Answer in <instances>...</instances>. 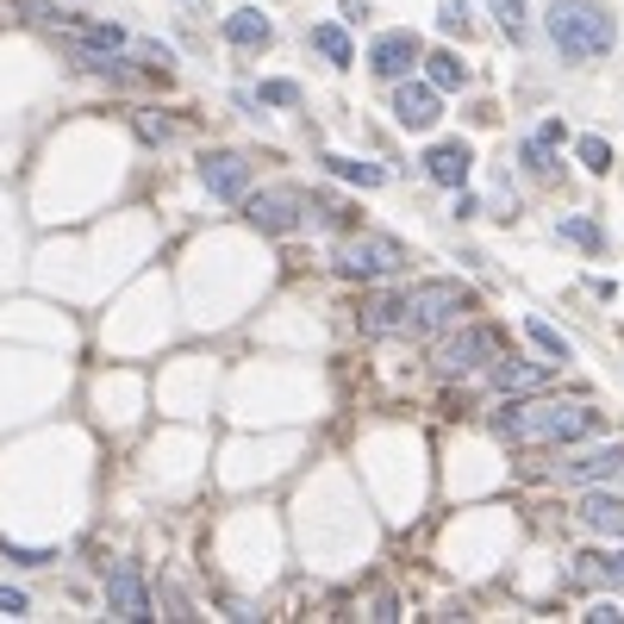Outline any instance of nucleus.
<instances>
[{
    "instance_id": "nucleus-13",
    "label": "nucleus",
    "mask_w": 624,
    "mask_h": 624,
    "mask_svg": "<svg viewBox=\"0 0 624 624\" xmlns=\"http://www.w3.org/2000/svg\"><path fill=\"white\" fill-rule=\"evenodd\" d=\"M574 519L594 524V531H619V537H624V499L619 494H581Z\"/></svg>"
},
{
    "instance_id": "nucleus-7",
    "label": "nucleus",
    "mask_w": 624,
    "mask_h": 624,
    "mask_svg": "<svg viewBox=\"0 0 624 624\" xmlns=\"http://www.w3.org/2000/svg\"><path fill=\"white\" fill-rule=\"evenodd\" d=\"M412 63H424L419 31H381V38H374L369 69L381 75V81H406V75H412Z\"/></svg>"
},
{
    "instance_id": "nucleus-25",
    "label": "nucleus",
    "mask_w": 624,
    "mask_h": 624,
    "mask_svg": "<svg viewBox=\"0 0 624 624\" xmlns=\"http://www.w3.org/2000/svg\"><path fill=\"white\" fill-rule=\"evenodd\" d=\"M169 131H175L169 119H156V113H138V138H144V144H163Z\"/></svg>"
},
{
    "instance_id": "nucleus-28",
    "label": "nucleus",
    "mask_w": 624,
    "mask_h": 624,
    "mask_svg": "<svg viewBox=\"0 0 624 624\" xmlns=\"http://www.w3.org/2000/svg\"><path fill=\"white\" fill-rule=\"evenodd\" d=\"M437 25H444V31H462V25H469V7H462V0H449L444 13H437Z\"/></svg>"
},
{
    "instance_id": "nucleus-29",
    "label": "nucleus",
    "mask_w": 624,
    "mask_h": 624,
    "mask_svg": "<svg viewBox=\"0 0 624 624\" xmlns=\"http://www.w3.org/2000/svg\"><path fill=\"white\" fill-rule=\"evenodd\" d=\"M0 612H13V619H20V612H31V599H25L20 587H0Z\"/></svg>"
},
{
    "instance_id": "nucleus-17",
    "label": "nucleus",
    "mask_w": 624,
    "mask_h": 624,
    "mask_svg": "<svg viewBox=\"0 0 624 624\" xmlns=\"http://www.w3.org/2000/svg\"><path fill=\"white\" fill-rule=\"evenodd\" d=\"M524 338H531V344L544 349L549 362H569V356H574V344H569V338H562V331H549L544 319H524Z\"/></svg>"
},
{
    "instance_id": "nucleus-12",
    "label": "nucleus",
    "mask_w": 624,
    "mask_h": 624,
    "mask_svg": "<svg viewBox=\"0 0 624 624\" xmlns=\"http://www.w3.org/2000/svg\"><path fill=\"white\" fill-rule=\"evenodd\" d=\"M275 38V25L269 13H256V7H238L231 20H225V44H238V50H263Z\"/></svg>"
},
{
    "instance_id": "nucleus-1",
    "label": "nucleus",
    "mask_w": 624,
    "mask_h": 624,
    "mask_svg": "<svg viewBox=\"0 0 624 624\" xmlns=\"http://www.w3.org/2000/svg\"><path fill=\"white\" fill-rule=\"evenodd\" d=\"M499 437H512V444H574V437H587L594 431V412L587 406H574V399H531V406H506L494 419Z\"/></svg>"
},
{
    "instance_id": "nucleus-19",
    "label": "nucleus",
    "mask_w": 624,
    "mask_h": 624,
    "mask_svg": "<svg viewBox=\"0 0 624 624\" xmlns=\"http://www.w3.org/2000/svg\"><path fill=\"white\" fill-rule=\"evenodd\" d=\"M424 81L444 94V88H462V63L449 56V50H437V56H424Z\"/></svg>"
},
{
    "instance_id": "nucleus-3",
    "label": "nucleus",
    "mask_w": 624,
    "mask_h": 624,
    "mask_svg": "<svg viewBox=\"0 0 624 624\" xmlns=\"http://www.w3.org/2000/svg\"><path fill=\"white\" fill-rule=\"evenodd\" d=\"M469 288L462 281H419V288H406L399 294V331L406 338H431V331H444L469 313Z\"/></svg>"
},
{
    "instance_id": "nucleus-14",
    "label": "nucleus",
    "mask_w": 624,
    "mask_h": 624,
    "mask_svg": "<svg viewBox=\"0 0 624 624\" xmlns=\"http://www.w3.org/2000/svg\"><path fill=\"white\" fill-rule=\"evenodd\" d=\"M624 469L619 449H599V456H574V462H562V481H599V474Z\"/></svg>"
},
{
    "instance_id": "nucleus-27",
    "label": "nucleus",
    "mask_w": 624,
    "mask_h": 624,
    "mask_svg": "<svg viewBox=\"0 0 624 624\" xmlns=\"http://www.w3.org/2000/svg\"><path fill=\"white\" fill-rule=\"evenodd\" d=\"M7 556H13L20 569H44V562H56L50 549H25V544H7Z\"/></svg>"
},
{
    "instance_id": "nucleus-16",
    "label": "nucleus",
    "mask_w": 624,
    "mask_h": 624,
    "mask_svg": "<svg viewBox=\"0 0 624 624\" xmlns=\"http://www.w3.org/2000/svg\"><path fill=\"white\" fill-rule=\"evenodd\" d=\"M313 50H319V56H331L338 69H344V63H356V50H349L344 25H313Z\"/></svg>"
},
{
    "instance_id": "nucleus-22",
    "label": "nucleus",
    "mask_w": 624,
    "mask_h": 624,
    "mask_svg": "<svg viewBox=\"0 0 624 624\" xmlns=\"http://www.w3.org/2000/svg\"><path fill=\"white\" fill-rule=\"evenodd\" d=\"M556 138H562V125H544V138H531V144H524V169H531V175L556 169V163H549V144H556Z\"/></svg>"
},
{
    "instance_id": "nucleus-9",
    "label": "nucleus",
    "mask_w": 624,
    "mask_h": 624,
    "mask_svg": "<svg viewBox=\"0 0 624 624\" xmlns=\"http://www.w3.org/2000/svg\"><path fill=\"white\" fill-rule=\"evenodd\" d=\"M200 181L213 188V200H244L250 194V156L219 150V156H206V163H200Z\"/></svg>"
},
{
    "instance_id": "nucleus-4",
    "label": "nucleus",
    "mask_w": 624,
    "mask_h": 624,
    "mask_svg": "<svg viewBox=\"0 0 624 624\" xmlns=\"http://www.w3.org/2000/svg\"><path fill=\"white\" fill-rule=\"evenodd\" d=\"M338 269L356 275V281H381V275H399V269H406V244H399V238H381V231L344 238V244H338Z\"/></svg>"
},
{
    "instance_id": "nucleus-21",
    "label": "nucleus",
    "mask_w": 624,
    "mask_h": 624,
    "mask_svg": "<svg viewBox=\"0 0 624 624\" xmlns=\"http://www.w3.org/2000/svg\"><path fill=\"white\" fill-rule=\"evenodd\" d=\"M581 574H594L606 587H624V549H612V556H581Z\"/></svg>"
},
{
    "instance_id": "nucleus-24",
    "label": "nucleus",
    "mask_w": 624,
    "mask_h": 624,
    "mask_svg": "<svg viewBox=\"0 0 624 624\" xmlns=\"http://www.w3.org/2000/svg\"><path fill=\"white\" fill-rule=\"evenodd\" d=\"M562 238H569V244H581V250H599V244H606L594 219H562Z\"/></svg>"
},
{
    "instance_id": "nucleus-26",
    "label": "nucleus",
    "mask_w": 624,
    "mask_h": 624,
    "mask_svg": "<svg viewBox=\"0 0 624 624\" xmlns=\"http://www.w3.org/2000/svg\"><path fill=\"white\" fill-rule=\"evenodd\" d=\"M263 100L269 106H300V88L294 81H263Z\"/></svg>"
},
{
    "instance_id": "nucleus-10",
    "label": "nucleus",
    "mask_w": 624,
    "mask_h": 624,
    "mask_svg": "<svg viewBox=\"0 0 624 624\" xmlns=\"http://www.w3.org/2000/svg\"><path fill=\"white\" fill-rule=\"evenodd\" d=\"M394 119L406 125V131H431V125L444 119V113H437V88H431V81H399Z\"/></svg>"
},
{
    "instance_id": "nucleus-15",
    "label": "nucleus",
    "mask_w": 624,
    "mask_h": 624,
    "mask_svg": "<svg viewBox=\"0 0 624 624\" xmlns=\"http://www.w3.org/2000/svg\"><path fill=\"white\" fill-rule=\"evenodd\" d=\"M324 169L344 175V181H356V188H381V181H387L381 163H356V156H324Z\"/></svg>"
},
{
    "instance_id": "nucleus-5",
    "label": "nucleus",
    "mask_w": 624,
    "mask_h": 624,
    "mask_svg": "<svg viewBox=\"0 0 624 624\" xmlns=\"http://www.w3.org/2000/svg\"><path fill=\"white\" fill-rule=\"evenodd\" d=\"M431 362H437V374H469L481 362H499V338L487 324H462V331H449L444 344H437Z\"/></svg>"
},
{
    "instance_id": "nucleus-30",
    "label": "nucleus",
    "mask_w": 624,
    "mask_h": 624,
    "mask_svg": "<svg viewBox=\"0 0 624 624\" xmlns=\"http://www.w3.org/2000/svg\"><path fill=\"white\" fill-rule=\"evenodd\" d=\"M369 619H399V606H394V594H374V612Z\"/></svg>"
},
{
    "instance_id": "nucleus-11",
    "label": "nucleus",
    "mask_w": 624,
    "mask_h": 624,
    "mask_svg": "<svg viewBox=\"0 0 624 624\" xmlns=\"http://www.w3.org/2000/svg\"><path fill=\"white\" fill-rule=\"evenodd\" d=\"M469 169H474L469 144H437L431 156H424V175H431L437 188H462V181H469Z\"/></svg>"
},
{
    "instance_id": "nucleus-20",
    "label": "nucleus",
    "mask_w": 624,
    "mask_h": 624,
    "mask_svg": "<svg viewBox=\"0 0 624 624\" xmlns=\"http://www.w3.org/2000/svg\"><path fill=\"white\" fill-rule=\"evenodd\" d=\"M487 7H494V20L506 25V38H512V44L531 31V7H524V0H487Z\"/></svg>"
},
{
    "instance_id": "nucleus-18",
    "label": "nucleus",
    "mask_w": 624,
    "mask_h": 624,
    "mask_svg": "<svg viewBox=\"0 0 624 624\" xmlns=\"http://www.w3.org/2000/svg\"><path fill=\"white\" fill-rule=\"evenodd\" d=\"M494 381L506 394H524V387H544V369H537V362H499Z\"/></svg>"
},
{
    "instance_id": "nucleus-6",
    "label": "nucleus",
    "mask_w": 624,
    "mask_h": 624,
    "mask_svg": "<svg viewBox=\"0 0 624 624\" xmlns=\"http://www.w3.org/2000/svg\"><path fill=\"white\" fill-rule=\"evenodd\" d=\"M300 213H306V200H300L294 188H269V194L244 200V219L256 225V231H269V238H288L300 225Z\"/></svg>"
},
{
    "instance_id": "nucleus-8",
    "label": "nucleus",
    "mask_w": 624,
    "mask_h": 624,
    "mask_svg": "<svg viewBox=\"0 0 624 624\" xmlns=\"http://www.w3.org/2000/svg\"><path fill=\"white\" fill-rule=\"evenodd\" d=\"M106 606H113V619H156V612H150L144 574L131 569V562H119V569L106 574Z\"/></svg>"
},
{
    "instance_id": "nucleus-23",
    "label": "nucleus",
    "mask_w": 624,
    "mask_h": 624,
    "mask_svg": "<svg viewBox=\"0 0 624 624\" xmlns=\"http://www.w3.org/2000/svg\"><path fill=\"white\" fill-rule=\"evenodd\" d=\"M574 156H581V163H587L594 175L612 169V144H606V138H581V144H574Z\"/></svg>"
},
{
    "instance_id": "nucleus-2",
    "label": "nucleus",
    "mask_w": 624,
    "mask_h": 624,
    "mask_svg": "<svg viewBox=\"0 0 624 624\" xmlns=\"http://www.w3.org/2000/svg\"><path fill=\"white\" fill-rule=\"evenodd\" d=\"M549 38H556V50L569 63H594V56H606V50L619 44V25L594 0H556L549 7Z\"/></svg>"
}]
</instances>
